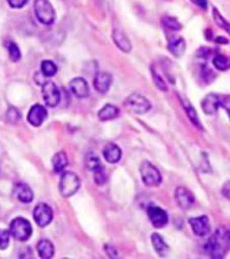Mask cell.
<instances>
[{"mask_svg":"<svg viewBox=\"0 0 230 259\" xmlns=\"http://www.w3.org/2000/svg\"><path fill=\"white\" fill-rule=\"evenodd\" d=\"M35 15L37 20L43 25L53 24L56 19V13H54L53 7L48 0H35L34 3Z\"/></svg>","mask_w":230,"mask_h":259,"instance_id":"obj_1","label":"cell"},{"mask_svg":"<svg viewBox=\"0 0 230 259\" xmlns=\"http://www.w3.org/2000/svg\"><path fill=\"white\" fill-rule=\"evenodd\" d=\"M9 232L18 241L25 242L32 235L31 224L27 220L24 219V217H16L15 220H13L12 224H10Z\"/></svg>","mask_w":230,"mask_h":259,"instance_id":"obj_2","label":"cell"},{"mask_svg":"<svg viewBox=\"0 0 230 259\" xmlns=\"http://www.w3.org/2000/svg\"><path fill=\"white\" fill-rule=\"evenodd\" d=\"M79 186H81V180L75 173L66 172L62 174L61 180H60V192L62 197L71 198L78 191Z\"/></svg>","mask_w":230,"mask_h":259,"instance_id":"obj_3","label":"cell"},{"mask_svg":"<svg viewBox=\"0 0 230 259\" xmlns=\"http://www.w3.org/2000/svg\"><path fill=\"white\" fill-rule=\"evenodd\" d=\"M140 173L142 181L147 186H158L161 184V181H162L161 173L150 162H142L140 167Z\"/></svg>","mask_w":230,"mask_h":259,"instance_id":"obj_4","label":"cell"},{"mask_svg":"<svg viewBox=\"0 0 230 259\" xmlns=\"http://www.w3.org/2000/svg\"><path fill=\"white\" fill-rule=\"evenodd\" d=\"M125 106L128 107L130 111H133L134 114L144 115L151 109V104L147 100L145 96L140 94H131L125 101Z\"/></svg>","mask_w":230,"mask_h":259,"instance_id":"obj_5","label":"cell"},{"mask_svg":"<svg viewBox=\"0 0 230 259\" xmlns=\"http://www.w3.org/2000/svg\"><path fill=\"white\" fill-rule=\"evenodd\" d=\"M42 96L46 105L54 107L59 105L61 100V92L53 82H45L42 84Z\"/></svg>","mask_w":230,"mask_h":259,"instance_id":"obj_6","label":"cell"},{"mask_svg":"<svg viewBox=\"0 0 230 259\" xmlns=\"http://www.w3.org/2000/svg\"><path fill=\"white\" fill-rule=\"evenodd\" d=\"M175 199H176L177 205L182 210H190L192 206L196 204V198L192 194L191 190H188L185 186H179L175 191Z\"/></svg>","mask_w":230,"mask_h":259,"instance_id":"obj_7","label":"cell"},{"mask_svg":"<svg viewBox=\"0 0 230 259\" xmlns=\"http://www.w3.org/2000/svg\"><path fill=\"white\" fill-rule=\"evenodd\" d=\"M52 217H53V212L47 204L41 203L36 205L34 210V219L40 227H46L47 225H50Z\"/></svg>","mask_w":230,"mask_h":259,"instance_id":"obj_8","label":"cell"},{"mask_svg":"<svg viewBox=\"0 0 230 259\" xmlns=\"http://www.w3.org/2000/svg\"><path fill=\"white\" fill-rule=\"evenodd\" d=\"M147 216H149L151 224L155 226L156 228H162L165 227L168 222V215L163 209L158 208V206H149L147 208Z\"/></svg>","mask_w":230,"mask_h":259,"instance_id":"obj_9","label":"cell"},{"mask_svg":"<svg viewBox=\"0 0 230 259\" xmlns=\"http://www.w3.org/2000/svg\"><path fill=\"white\" fill-rule=\"evenodd\" d=\"M47 117V110L45 106L36 104L30 109L29 114H27V121L31 123L35 127H38L43 123V121Z\"/></svg>","mask_w":230,"mask_h":259,"instance_id":"obj_10","label":"cell"},{"mask_svg":"<svg viewBox=\"0 0 230 259\" xmlns=\"http://www.w3.org/2000/svg\"><path fill=\"white\" fill-rule=\"evenodd\" d=\"M190 225L193 232L199 237L207 236L210 231L209 219L207 216L192 217V219H190Z\"/></svg>","mask_w":230,"mask_h":259,"instance_id":"obj_11","label":"cell"},{"mask_svg":"<svg viewBox=\"0 0 230 259\" xmlns=\"http://www.w3.org/2000/svg\"><path fill=\"white\" fill-rule=\"evenodd\" d=\"M70 90L73 95L79 99H84L89 95V85L84 78H75L70 82Z\"/></svg>","mask_w":230,"mask_h":259,"instance_id":"obj_12","label":"cell"},{"mask_svg":"<svg viewBox=\"0 0 230 259\" xmlns=\"http://www.w3.org/2000/svg\"><path fill=\"white\" fill-rule=\"evenodd\" d=\"M14 197L24 204H30L34 200V191L29 185L24 183H18L14 186Z\"/></svg>","mask_w":230,"mask_h":259,"instance_id":"obj_13","label":"cell"},{"mask_svg":"<svg viewBox=\"0 0 230 259\" xmlns=\"http://www.w3.org/2000/svg\"><path fill=\"white\" fill-rule=\"evenodd\" d=\"M219 106H220L219 95L213 94V93L205 95L203 100H202V109H203L204 114H207V115L217 114Z\"/></svg>","mask_w":230,"mask_h":259,"instance_id":"obj_14","label":"cell"},{"mask_svg":"<svg viewBox=\"0 0 230 259\" xmlns=\"http://www.w3.org/2000/svg\"><path fill=\"white\" fill-rule=\"evenodd\" d=\"M111 82H113V77L110 76L106 72H102V73H98L94 78V88L98 93H106L110 88Z\"/></svg>","mask_w":230,"mask_h":259,"instance_id":"obj_15","label":"cell"},{"mask_svg":"<svg viewBox=\"0 0 230 259\" xmlns=\"http://www.w3.org/2000/svg\"><path fill=\"white\" fill-rule=\"evenodd\" d=\"M103 156L108 163H118L120 161V158H122V150L117 145H114V143H109L104 148Z\"/></svg>","mask_w":230,"mask_h":259,"instance_id":"obj_16","label":"cell"},{"mask_svg":"<svg viewBox=\"0 0 230 259\" xmlns=\"http://www.w3.org/2000/svg\"><path fill=\"white\" fill-rule=\"evenodd\" d=\"M113 41L114 43L117 45V47L119 49H122L123 52H130L133 46H131L130 40L128 38V36L124 34L120 30H114L113 31Z\"/></svg>","mask_w":230,"mask_h":259,"instance_id":"obj_17","label":"cell"},{"mask_svg":"<svg viewBox=\"0 0 230 259\" xmlns=\"http://www.w3.org/2000/svg\"><path fill=\"white\" fill-rule=\"evenodd\" d=\"M180 98H181V103H182L183 105V109H185L186 114H187V116L191 120V122L193 123L197 128L203 130V126H202L201 120H199L198 114H197V111L194 110V107L191 105V103L186 98H182V96H180Z\"/></svg>","mask_w":230,"mask_h":259,"instance_id":"obj_18","label":"cell"},{"mask_svg":"<svg viewBox=\"0 0 230 259\" xmlns=\"http://www.w3.org/2000/svg\"><path fill=\"white\" fill-rule=\"evenodd\" d=\"M168 49L174 56L181 57L186 52V41L183 37H174L168 41Z\"/></svg>","mask_w":230,"mask_h":259,"instance_id":"obj_19","label":"cell"},{"mask_svg":"<svg viewBox=\"0 0 230 259\" xmlns=\"http://www.w3.org/2000/svg\"><path fill=\"white\" fill-rule=\"evenodd\" d=\"M37 253L42 259H50L54 254L53 243L48 239H41L37 243Z\"/></svg>","mask_w":230,"mask_h":259,"instance_id":"obj_20","label":"cell"},{"mask_svg":"<svg viewBox=\"0 0 230 259\" xmlns=\"http://www.w3.org/2000/svg\"><path fill=\"white\" fill-rule=\"evenodd\" d=\"M119 116V109L111 104H106L98 112V118L100 121H110Z\"/></svg>","mask_w":230,"mask_h":259,"instance_id":"obj_21","label":"cell"},{"mask_svg":"<svg viewBox=\"0 0 230 259\" xmlns=\"http://www.w3.org/2000/svg\"><path fill=\"white\" fill-rule=\"evenodd\" d=\"M151 242H152L153 248H155V250L158 253V254L162 255V257H165V255L168 254L169 252L168 244L163 241V238L158 235V233H153L151 236Z\"/></svg>","mask_w":230,"mask_h":259,"instance_id":"obj_22","label":"cell"},{"mask_svg":"<svg viewBox=\"0 0 230 259\" xmlns=\"http://www.w3.org/2000/svg\"><path fill=\"white\" fill-rule=\"evenodd\" d=\"M52 165H53L54 173L64 172L65 168L68 165L67 154H66L65 152H59V153L54 154L53 158H52Z\"/></svg>","mask_w":230,"mask_h":259,"instance_id":"obj_23","label":"cell"},{"mask_svg":"<svg viewBox=\"0 0 230 259\" xmlns=\"http://www.w3.org/2000/svg\"><path fill=\"white\" fill-rule=\"evenodd\" d=\"M213 64L218 71H228L230 68V59L223 54H217L213 58Z\"/></svg>","mask_w":230,"mask_h":259,"instance_id":"obj_24","label":"cell"},{"mask_svg":"<svg viewBox=\"0 0 230 259\" xmlns=\"http://www.w3.org/2000/svg\"><path fill=\"white\" fill-rule=\"evenodd\" d=\"M86 167L92 172H97V170L103 169L102 163H100L99 158L95 154H88L86 157Z\"/></svg>","mask_w":230,"mask_h":259,"instance_id":"obj_25","label":"cell"},{"mask_svg":"<svg viewBox=\"0 0 230 259\" xmlns=\"http://www.w3.org/2000/svg\"><path fill=\"white\" fill-rule=\"evenodd\" d=\"M41 73L45 77H53L57 73V66L52 60H43L41 63Z\"/></svg>","mask_w":230,"mask_h":259,"instance_id":"obj_26","label":"cell"},{"mask_svg":"<svg viewBox=\"0 0 230 259\" xmlns=\"http://www.w3.org/2000/svg\"><path fill=\"white\" fill-rule=\"evenodd\" d=\"M213 19H214L215 24H217L218 26H220L221 29L225 30V31L230 35V24L220 15V13L218 12L217 8H213Z\"/></svg>","mask_w":230,"mask_h":259,"instance_id":"obj_27","label":"cell"},{"mask_svg":"<svg viewBox=\"0 0 230 259\" xmlns=\"http://www.w3.org/2000/svg\"><path fill=\"white\" fill-rule=\"evenodd\" d=\"M8 51H9V58L13 60V62H18L21 58V52L19 49V46L16 45L13 41H9L7 45Z\"/></svg>","mask_w":230,"mask_h":259,"instance_id":"obj_28","label":"cell"},{"mask_svg":"<svg viewBox=\"0 0 230 259\" xmlns=\"http://www.w3.org/2000/svg\"><path fill=\"white\" fill-rule=\"evenodd\" d=\"M162 24L167 30H171V31H180L182 29V25L177 21V19L171 18V16H165L162 19Z\"/></svg>","mask_w":230,"mask_h":259,"instance_id":"obj_29","label":"cell"},{"mask_svg":"<svg viewBox=\"0 0 230 259\" xmlns=\"http://www.w3.org/2000/svg\"><path fill=\"white\" fill-rule=\"evenodd\" d=\"M152 78H153V83H155V85L161 90V92H167V85H166L165 79H163L155 70H152Z\"/></svg>","mask_w":230,"mask_h":259,"instance_id":"obj_30","label":"cell"},{"mask_svg":"<svg viewBox=\"0 0 230 259\" xmlns=\"http://www.w3.org/2000/svg\"><path fill=\"white\" fill-rule=\"evenodd\" d=\"M9 239H10L9 231L0 228V249H7L8 246H9Z\"/></svg>","mask_w":230,"mask_h":259,"instance_id":"obj_31","label":"cell"},{"mask_svg":"<svg viewBox=\"0 0 230 259\" xmlns=\"http://www.w3.org/2000/svg\"><path fill=\"white\" fill-rule=\"evenodd\" d=\"M94 181L98 185H103V184L106 183V174L104 173L103 169L94 172Z\"/></svg>","mask_w":230,"mask_h":259,"instance_id":"obj_32","label":"cell"},{"mask_svg":"<svg viewBox=\"0 0 230 259\" xmlns=\"http://www.w3.org/2000/svg\"><path fill=\"white\" fill-rule=\"evenodd\" d=\"M7 118L10 122H16V121L20 118V112H19L15 107H10L9 111H8L7 114Z\"/></svg>","mask_w":230,"mask_h":259,"instance_id":"obj_33","label":"cell"},{"mask_svg":"<svg viewBox=\"0 0 230 259\" xmlns=\"http://www.w3.org/2000/svg\"><path fill=\"white\" fill-rule=\"evenodd\" d=\"M219 101H220V106L225 109V111L228 112L230 118V95L219 96Z\"/></svg>","mask_w":230,"mask_h":259,"instance_id":"obj_34","label":"cell"},{"mask_svg":"<svg viewBox=\"0 0 230 259\" xmlns=\"http://www.w3.org/2000/svg\"><path fill=\"white\" fill-rule=\"evenodd\" d=\"M29 0H8V4L13 8V9H21L27 4Z\"/></svg>","mask_w":230,"mask_h":259,"instance_id":"obj_35","label":"cell"},{"mask_svg":"<svg viewBox=\"0 0 230 259\" xmlns=\"http://www.w3.org/2000/svg\"><path fill=\"white\" fill-rule=\"evenodd\" d=\"M221 194L224 195V198L230 200V181H226V183L223 184V186H221Z\"/></svg>","mask_w":230,"mask_h":259,"instance_id":"obj_36","label":"cell"},{"mask_svg":"<svg viewBox=\"0 0 230 259\" xmlns=\"http://www.w3.org/2000/svg\"><path fill=\"white\" fill-rule=\"evenodd\" d=\"M193 3L198 4L202 9H207V0H193Z\"/></svg>","mask_w":230,"mask_h":259,"instance_id":"obj_37","label":"cell"},{"mask_svg":"<svg viewBox=\"0 0 230 259\" xmlns=\"http://www.w3.org/2000/svg\"><path fill=\"white\" fill-rule=\"evenodd\" d=\"M215 42H218V43H228L229 41L226 40V38H223V37H217V40H215Z\"/></svg>","mask_w":230,"mask_h":259,"instance_id":"obj_38","label":"cell"}]
</instances>
